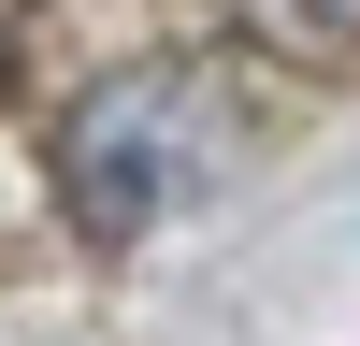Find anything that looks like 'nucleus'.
Wrapping results in <instances>:
<instances>
[{
	"instance_id": "f03ea898",
	"label": "nucleus",
	"mask_w": 360,
	"mask_h": 346,
	"mask_svg": "<svg viewBox=\"0 0 360 346\" xmlns=\"http://www.w3.org/2000/svg\"><path fill=\"white\" fill-rule=\"evenodd\" d=\"M346 15H360V0H346Z\"/></svg>"
},
{
	"instance_id": "f257e3e1",
	"label": "nucleus",
	"mask_w": 360,
	"mask_h": 346,
	"mask_svg": "<svg viewBox=\"0 0 360 346\" xmlns=\"http://www.w3.org/2000/svg\"><path fill=\"white\" fill-rule=\"evenodd\" d=\"M58 188H72V217L101 245L173 231L202 188H231V101H217V72H130V86H101L72 115V144H58Z\"/></svg>"
}]
</instances>
